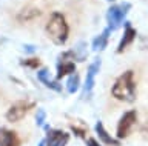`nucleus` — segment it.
I'll return each mask as SVG.
<instances>
[{
	"label": "nucleus",
	"instance_id": "obj_1",
	"mask_svg": "<svg viewBox=\"0 0 148 146\" xmlns=\"http://www.w3.org/2000/svg\"><path fill=\"white\" fill-rule=\"evenodd\" d=\"M111 94L114 98L122 100V102H134L136 98V83H134L133 71H125L122 75L117 77L114 81Z\"/></svg>",
	"mask_w": 148,
	"mask_h": 146
},
{
	"label": "nucleus",
	"instance_id": "obj_2",
	"mask_svg": "<svg viewBox=\"0 0 148 146\" xmlns=\"http://www.w3.org/2000/svg\"><path fill=\"white\" fill-rule=\"evenodd\" d=\"M46 33H48V37L56 45H63L68 40L69 28L65 17L60 12H53L51 14L48 23H46Z\"/></svg>",
	"mask_w": 148,
	"mask_h": 146
},
{
	"label": "nucleus",
	"instance_id": "obj_3",
	"mask_svg": "<svg viewBox=\"0 0 148 146\" xmlns=\"http://www.w3.org/2000/svg\"><path fill=\"white\" fill-rule=\"evenodd\" d=\"M130 8H131V5H130L128 2L122 3V5H114L111 6L108 12H106V22H108V28L110 29H117L120 25H122V22L125 19V16L128 14Z\"/></svg>",
	"mask_w": 148,
	"mask_h": 146
},
{
	"label": "nucleus",
	"instance_id": "obj_4",
	"mask_svg": "<svg viewBox=\"0 0 148 146\" xmlns=\"http://www.w3.org/2000/svg\"><path fill=\"white\" fill-rule=\"evenodd\" d=\"M137 122V112L136 111H127L123 114L122 117H120V120L117 123V132H116V135H117V139H127V137L131 134L134 125H136Z\"/></svg>",
	"mask_w": 148,
	"mask_h": 146
},
{
	"label": "nucleus",
	"instance_id": "obj_5",
	"mask_svg": "<svg viewBox=\"0 0 148 146\" xmlns=\"http://www.w3.org/2000/svg\"><path fill=\"white\" fill-rule=\"evenodd\" d=\"M34 105L36 103L32 100H20V102L14 103L6 112V120L8 122H20L29 112V109L34 108Z\"/></svg>",
	"mask_w": 148,
	"mask_h": 146
},
{
	"label": "nucleus",
	"instance_id": "obj_6",
	"mask_svg": "<svg viewBox=\"0 0 148 146\" xmlns=\"http://www.w3.org/2000/svg\"><path fill=\"white\" fill-rule=\"evenodd\" d=\"M69 140V134L62 129H49L39 146H66Z\"/></svg>",
	"mask_w": 148,
	"mask_h": 146
},
{
	"label": "nucleus",
	"instance_id": "obj_7",
	"mask_svg": "<svg viewBox=\"0 0 148 146\" xmlns=\"http://www.w3.org/2000/svg\"><path fill=\"white\" fill-rule=\"evenodd\" d=\"M99 69H100V60H99V58H96V60L90 65L88 71H86V77H85V95L90 94L92 91V88H94L96 75H97V72H99Z\"/></svg>",
	"mask_w": 148,
	"mask_h": 146
},
{
	"label": "nucleus",
	"instance_id": "obj_8",
	"mask_svg": "<svg viewBox=\"0 0 148 146\" xmlns=\"http://www.w3.org/2000/svg\"><path fill=\"white\" fill-rule=\"evenodd\" d=\"M136 29L131 28V25L128 23H125V33H123V37L120 39V42H119V46H117V52H123L125 49H127L130 45H131L134 42V39H136Z\"/></svg>",
	"mask_w": 148,
	"mask_h": 146
},
{
	"label": "nucleus",
	"instance_id": "obj_9",
	"mask_svg": "<svg viewBox=\"0 0 148 146\" xmlns=\"http://www.w3.org/2000/svg\"><path fill=\"white\" fill-rule=\"evenodd\" d=\"M0 146H20V139L17 132L0 128Z\"/></svg>",
	"mask_w": 148,
	"mask_h": 146
},
{
	"label": "nucleus",
	"instance_id": "obj_10",
	"mask_svg": "<svg viewBox=\"0 0 148 146\" xmlns=\"http://www.w3.org/2000/svg\"><path fill=\"white\" fill-rule=\"evenodd\" d=\"M60 62L57 63V79H62V77L68 75V74H74L76 72V65L71 60H66L65 57L59 56Z\"/></svg>",
	"mask_w": 148,
	"mask_h": 146
},
{
	"label": "nucleus",
	"instance_id": "obj_11",
	"mask_svg": "<svg viewBox=\"0 0 148 146\" xmlns=\"http://www.w3.org/2000/svg\"><path fill=\"white\" fill-rule=\"evenodd\" d=\"M94 129H96V132H97V135H99V139L103 141L105 145H110V146H120V141L116 140V139H113V137H111L108 132H106V129L103 128V123H102V122H97V123H96Z\"/></svg>",
	"mask_w": 148,
	"mask_h": 146
},
{
	"label": "nucleus",
	"instance_id": "obj_12",
	"mask_svg": "<svg viewBox=\"0 0 148 146\" xmlns=\"http://www.w3.org/2000/svg\"><path fill=\"white\" fill-rule=\"evenodd\" d=\"M48 69H40L39 72H37V79H39L42 83H43L46 88H49V89H53L56 91V92H60L62 91V85H59L57 81H53V80H49L48 79Z\"/></svg>",
	"mask_w": 148,
	"mask_h": 146
},
{
	"label": "nucleus",
	"instance_id": "obj_13",
	"mask_svg": "<svg viewBox=\"0 0 148 146\" xmlns=\"http://www.w3.org/2000/svg\"><path fill=\"white\" fill-rule=\"evenodd\" d=\"M110 33H111V29L106 28L100 35H97V37L92 40V51H103V49L106 48V45H108Z\"/></svg>",
	"mask_w": 148,
	"mask_h": 146
},
{
	"label": "nucleus",
	"instance_id": "obj_14",
	"mask_svg": "<svg viewBox=\"0 0 148 146\" xmlns=\"http://www.w3.org/2000/svg\"><path fill=\"white\" fill-rule=\"evenodd\" d=\"M39 16H40V10H37V8H25V10H22L18 12L17 19L18 22H29V20H34Z\"/></svg>",
	"mask_w": 148,
	"mask_h": 146
},
{
	"label": "nucleus",
	"instance_id": "obj_15",
	"mask_svg": "<svg viewBox=\"0 0 148 146\" xmlns=\"http://www.w3.org/2000/svg\"><path fill=\"white\" fill-rule=\"evenodd\" d=\"M85 46H86V45L83 43V42H80L76 48L73 49V51H71L73 60H74V58H76V60H79V62H83V60H85V57H86V48H85Z\"/></svg>",
	"mask_w": 148,
	"mask_h": 146
},
{
	"label": "nucleus",
	"instance_id": "obj_16",
	"mask_svg": "<svg viewBox=\"0 0 148 146\" xmlns=\"http://www.w3.org/2000/svg\"><path fill=\"white\" fill-rule=\"evenodd\" d=\"M79 86H80V79H79V75L77 74H71L69 79H68V81H66V91L69 94H74L79 89Z\"/></svg>",
	"mask_w": 148,
	"mask_h": 146
},
{
	"label": "nucleus",
	"instance_id": "obj_17",
	"mask_svg": "<svg viewBox=\"0 0 148 146\" xmlns=\"http://www.w3.org/2000/svg\"><path fill=\"white\" fill-rule=\"evenodd\" d=\"M86 129L88 128L83 125V123H71V131L76 134L77 137H80V139H85L86 137Z\"/></svg>",
	"mask_w": 148,
	"mask_h": 146
},
{
	"label": "nucleus",
	"instance_id": "obj_18",
	"mask_svg": "<svg viewBox=\"0 0 148 146\" xmlns=\"http://www.w3.org/2000/svg\"><path fill=\"white\" fill-rule=\"evenodd\" d=\"M20 63L23 66H28V68H32V69H34V68H37L40 65V60H39V58H28V60H23Z\"/></svg>",
	"mask_w": 148,
	"mask_h": 146
},
{
	"label": "nucleus",
	"instance_id": "obj_19",
	"mask_svg": "<svg viewBox=\"0 0 148 146\" xmlns=\"http://www.w3.org/2000/svg\"><path fill=\"white\" fill-rule=\"evenodd\" d=\"M45 118H46V112H45V109H39V111H37V117H36V123H37L39 126H43Z\"/></svg>",
	"mask_w": 148,
	"mask_h": 146
},
{
	"label": "nucleus",
	"instance_id": "obj_20",
	"mask_svg": "<svg viewBox=\"0 0 148 146\" xmlns=\"http://www.w3.org/2000/svg\"><path fill=\"white\" fill-rule=\"evenodd\" d=\"M140 134L145 137V139H148V122L145 123V125L142 126V129H140Z\"/></svg>",
	"mask_w": 148,
	"mask_h": 146
},
{
	"label": "nucleus",
	"instance_id": "obj_21",
	"mask_svg": "<svg viewBox=\"0 0 148 146\" xmlns=\"http://www.w3.org/2000/svg\"><path fill=\"white\" fill-rule=\"evenodd\" d=\"M86 146H100V145L97 143L94 139H88V140H86Z\"/></svg>",
	"mask_w": 148,
	"mask_h": 146
},
{
	"label": "nucleus",
	"instance_id": "obj_22",
	"mask_svg": "<svg viewBox=\"0 0 148 146\" xmlns=\"http://www.w3.org/2000/svg\"><path fill=\"white\" fill-rule=\"evenodd\" d=\"M25 51H26V52H34V51H36V46H32V45H26V46H25Z\"/></svg>",
	"mask_w": 148,
	"mask_h": 146
},
{
	"label": "nucleus",
	"instance_id": "obj_23",
	"mask_svg": "<svg viewBox=\"0 0 148 146\" xmlns=\"http://www.w3.org/2000/svg\"><path fill=\"white\" fill-rule=\"evenodd\" d=\"M108 2H113V0H108Z\"/></svg>",
	"mask_w": 148,
	"mask_h": 146
}]
</instances>
